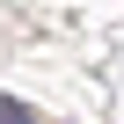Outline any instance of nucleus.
<instances>
[{
	"instance_id": "nucleus-1",
	"label": "nucleus",
	"mask_w": 124,
	"mask_h": 124,
	"mask_svg": "<svg viewBox=\"0 0 124 124\" xmlns=\"http://www.w3.org/2000/svg\"><path fill=\"white\" fill-rule=\"evenodd\" d=\"M0 124H37V117H29L22 102H8V95H0Z\"/></svg>"
}]
</instances>
